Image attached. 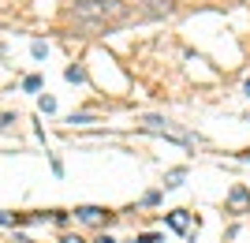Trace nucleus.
Instances as JSON below:
<instances>
[{"label":"nucleus","instance_id":"nucleus-11","mask_svg":"<svg viewBox=\"0 0 250 243\" xmlns=\"http://www.w3.org/2000/svg\"><path fill=\"white\" fill-rule=\"evenodd\" d=\"M135 243H157V236H153V232H146V236H138Z\"/></svg>","mask_w":250,"mask_h":243},{"label":"nucleus","instance_id":"nucleus-10","mask_svg":"<svg viewBox=\"0 0 250 243\" xmlns=\"http://www.w3.org/2000/svg\"><path fill=\"white\" fill-rule=\"evenodd\" d=\"M11 120H15L11 112H0V131H4V127H11Z\"/></svg>","mask_w":250,"mask_h":243},{"label":"nucleus","instance_id":"nucleus-15","mask_svg":"<svg viewBox=\"0 0 250 243\" xmlns=\"http://www.w3.org/2000/svg\"><path fill=\"white\" fill-rule=\"evenodd\" d=\"M247 94H250V79H247Z\"/></svg>","mask_w":250,"mask_h":243},{"label":"nucleus","instance_id":"nucleus-3","mask_svg":"<svg viewBox=\"0 0 250 243\" xmlns=\"http://www.w3.org/2000/svg\"><path fill=\"white\" fill-rule=\"evenodd\" d=\"M247 206H250V191L235 183V187L228 191V210L231 213H247Z\"/></svg>","mask_w":250,"mask_h":243},{"label":"nucleus","instance_id":"nucleus-1","mask_svg":"<svg viewBox=\"0 0 250 243\" xmlns=\"http://www.w3.org/2000/svg\"><path fill=\"white\" fill-rule=\"evenodd\" d=\"M67 19L83 34H97V30H112V26L127 22L131 19V8H127L124 0H79L67 11Z\"/></svg>","mask_w":250,"mask_h":243},{"label":"nucleus","instance_id":"nucleus-14","mask_svg":"<svg viewBox=\"0 0 250 243\" xmlns=\"http://www.w3.org/2000/svg\"><path fill=\"white\" fill-rule=\"evenodd\" d=\"M63 243H83V240H79V236H67V240H63Z\"/></svg>","mask_w":250,"mask_h":243},{"label":"nucleus","instance_id":"nucleus-6","mask_svg":"<svg viewBox=\"0 0 250 243\" xmlns=\"http://www.w3.org/2000/svg\"><path fill=\"white\" fill-rule=\"evenodd\" d=\"M63 75H67V83H83V79H86V71H83V67H67Z\"/></svg>","mask_w":250,"mask_h":243},{"label":"nucleus","instance_id":"nucleus-4","mask_svg":"<svg viewBox=\"0 0 250 243\" xmlns=\"http://www.w3.org/2000/svg\"><path fill=\"white\" fill-rule=\"evenodd\" d=\"M75 213H79V221H83V224H104V221H108V210H101V206H79Z\"/></svg>","mask_w":250,"mask_h":243},{"label":"nucleus","instance_id":"nucleus-12","mask_svg":"<svg viewBox=\"0 0 250 243\" xmlns=\"http://www.w3.org/2000/svg\"><path fill=\"white\" fill-rule=\"evenodd\" d=\"M0 224H15V217H11V213H4V210H0Z\"/></svg>","mask_w":250,"mask_h":243},{"label":"nucleus","instance_id":"nucleus-9","mask_svg":"<svg viewBox=\"0 0 250 243\" xmlns=\"http://www.w3.org/2000/svg\"><path fill=\"white\" fill-rule=\"evenodd\" d=\"M22 86H26V90H38V86H42V79H38V75H26V83H22Z\"/></svg>","mask_w":250,"mask_h":243},{"label":"nucleus","instance_id":"nucleus-13","mask_svg":"<svg viewBox=\"0 0 250 243\" xmlns=\"http://www.w3.org/2000/svg\"><path fill=\"white\" fill-rule=\"evenodd\" d=\"M94 243H116V240H112V236H97Z\"/></svg>","mask_w":250,"mask_h":243},{"label":"nucleus","instance_id":"nucleus-8","mask_svg":"<svg viewBox=\"0 0 250 243\" xmlns=\"http://www.w3.org/2000/svg\"><path fill=\"white\" fill-rule=\"evenodd\" d=\"M38 105H42V112H56V101H52V97H42Z\"/></svg>","mask_w":250,"mask_h":243},{"label":"nucleus","instance_id":"nucleus-2","mask_svg":"<svg viewBox=\"0 0 250 243\" xmlns=\"http://www.w3.org/2000/svg\"><path fill=\"white\" fill-rule=\"evenodd\" d=\"M142 127H146V131H153V135L172 138V142H179V146H194V135L179 131L176 124H168V120H161V116H146V120H142Z\"/></svg>","mask_w":250,"mask_h":243},{"label":"nucleus","instance_id":"nucleus-7","mask_svg":"<svg viewBox=\"0 0 250 243\" xmlns=\"http://www.w3.org/2000/svg\"><path fill=\"white\" fill-rule=\"evenodd\" d=\"M179 180H183V169H172L168 180H165V187H179Z\"/></svg>","mask_w":250,"mask_h":243},{"label":"nucleus","instance_id":"nucleus-5","mask_svg":"<svg viewBox=\"0 0 250 243\" xmlns=\"http://www.w3.org/2000/svg\"><path fill=\"white\" fill-rule=\"evenodd\" d=\"M168 224H172L176 232H187V228H190V213H187V210H176V213H168Z\"/></svg>","mask_w":250,"mask_h":243}]
</instances>
